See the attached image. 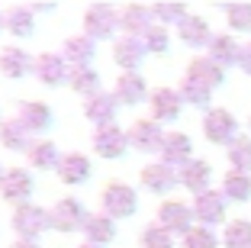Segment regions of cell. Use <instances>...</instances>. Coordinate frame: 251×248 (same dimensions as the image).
Listing matches in <instances>:
<instances>
[{
    "instance_id": "obj_1",
    "label": "cell",
    "mask_w": 251,
    "mask_h": 248,
    "mask_svg": "<svg viewBox=\"0 0 251 248\" xmlns=\"http://www.w3.org/2000/svg\"><path fill=\"white\" fill-rule=\"evenodd\" d=\"M100 213H106L110 219H129L139 213V193H135L132 184L119 181V177H113L110 184H103V190H100Z\"/></svg>"
},
{
    "instance_id": "obj_2",
    "label": "cell",
    "mask_w": 251,
    "mask_h": 248,
    "mask_svg": "<svg viewBox=\"0 0 251 248\" xmlns=\"http://www.w3.org/2000/svg\"><path fill=\"white\" fill-rule=\"evenodd\" d=\"M10 226H13L16 239H26V242H39V235L52 232V216H49V206H39V203H23L13 210L10 216Z\"/></svg>"
},
{
    "instance_id": "obj_3",
    "label": "cell",
    "mask_w": 251,
    "mask_h": 248,
    "mask_svg": "<svg viewBox=\"0 0 251 248\" xmlns=\"http://www.w3.org/2000/svg\"><path fill=\"white\" fill-rule=\"evenodd\" d=\"M32 193H36V177H32L29 168H23V165H13V168H3V177H0V200L16 206L29 203Z\"/></svg>"
},
{
    "instance_id": "obj_4",
    "label": "cell",
    "mask_w": 251,
    "mask_h": 248,
    "mask_svg": "<svg viewBox=\"0 0 251 248\" xmlns=\"http://www.w3.org/2000/svg\"><path fill=\"white\" fill-rule=\"evenodd\" d=\"M49 216H52V232L74 235V232H81V229H84L90 210L84 206L81 197H61L58 203L49 206Z\"/></svg>"
},
{
    "instance_id": "obj_5",
    "label": "cell",
    "mask_w": 251,
    "mask_h": 248,
    "mask_svg": "<svg viewBox=\"0 0 251 248\" xmlns=\"http://www.w3.org/2000/svg\"><path fill=\"white\" fill-rule=\"evenodd\" d=\"M84 36H90L94 42H103V39H116L119 32V10L110 7V3H90L87 10H84Z\"/></svg>"
},
{
    "instance_id": "obj_6",
    "label": "cell",
    "mask_w": 251,
    "mask_h": 248,
    "mask_svg": "<svg viewBox=\"0 0 251 248\" xmlns=\"http://www.w3.org/2000/svg\"><path fill=\"white\" fill-rule=\"evenodd\" d=\"M32 78L42 87H68L71 65L61 58V52H39L36 61H32Z\"/></svg>"
},
{
    "instance_id": "obj_7",
    "label": "cell",
    "mask_w": 251,
    "mask_h": 248,
    "mask_svg": "<svg viewBox=\"0 0 251 248\" xmlns=\"http://www.w3.org/2000/svg\"><path fill=\"white\" fill-rule=\"evenodd\" d=\"M90 148H94V155H100V158H106V161H119L129 152V132L119 123L100 126V129L90 132Z\"/></svg>"
},
{
    "instance_id": "obj_8",
    "label": "cell",
    "mask_w": 251,
    "mask_h": 248,
    "mask_svg": "<svg viewBox=\"0 0 251 248\" xmlns=\"http://www.w3.org/2000/svg\"><path fill=\"white\" fill-rule=\"evenodd\" d=\"M203 136H206V142H213V145H232V142L238 139V119L232 116L229 110L213 107V110H206V116H203Z\"/></svg>"
},
{
    "instance_id": "obj_9",
    "label": "cell",
    "mask_w": 251,
    "mask_h": 248,
    "mask_svg": "<svg viewBox=\"0 0 251 248\" xmlns=\"http://www.w3.org/2000/svg\"><path fill=\"white\" fill-rule=\"evenodd\" d=\"M155 222L161 229H168L171 235H180V239H184L193 229V206L184 203V200H164V203L158 206Z\"/></svg>"
},
{
    "instance_id": "obj_10",
    "label": "cell",
    "mask_w": 251,
    "mask_h": 248,
    "mask_svg": "<svg viewBox=\"0 0 251 248\" xmlns=\"http://www.w3.org/2000/svg\"><path fill=\"white\" fill-rule=\"evenodd\" d=\"M126 132H129V148H135V152L142 155H155L161 152V142L168 132L161 129V123H155V119H135L132 126H126Z\"/></svg>"
},
{
    "instance_id": "obj_11",
    "label": "cell",
    "mask_w": 251,
    "mask_h": 248,
    "mask_svg": "<svg viewBox=\"0 0 251 248\" xmlns=\"http://www.w3.org/2000/svg\"><path fill=\"white\" fill-rule=\"evenodd\" d=\"M90 174H94V165H90V155L84 152H65L58 161V171H55L58 184H65V187H81L90 181Z\"/></svg>"
},
{
    "instance_id": "obj_12",
    "label": "cell",
    "mask_w": 251,
    "mask_h": 248,
    "mask_svg": "<svg viewBox=\"0 0 251 248\" xmlns=\"http://www.w3.org/2000/svg\"><path fill=\"white\" fill-rule=\"evenodd\" d=\"M13 116L20 119L32 136H42V132H49L55 126V113H52V107H49L45 100H20V107H16Z\"/></svg>"
},
{
    "instance_id": "obj_13",
    "label": "cell",
    "mask_w": 251,
    "mask_h": 248,
    "mask_svg": "<svg viewBox=\"0 0 251 248\" xmlns=\"http://www.w3.org/2000/svg\"><path fill=\"white\" fill-rule=\"evenodd\" d=\"M148 110H151V119L155 123H174L184 110V97L174 87H155L148 94Z\"/></svg>"
},
{
    "instance_id": "obj_14",
    "label": "cell",
    "mask_w": 251,
    "mask_h": 248,
    "mask_svg": "<svg viewBox=\"0 0 251 248\" xmlns=\"http://www.w3.org/2000/svg\"><path fill=\"white\" fill-rule=\"evenodd\" d=\"M148 84L139 71H119V78L113 81V97L119 100V107H139L148 100Z\"/></svg>"
},
{
    "instance_id": "obj_15",
    "label": "cell",
    "mask_w": 251,
    "mask_h": 248,
    "mask_svg": "<svg viewBox=\"0 0 251 248\" xmlns=\"http://www.w3.org/2000/svg\"><path fill=\"white\" fill-rule=\"evenodd\" d=\"M81 110H84V119H87L94 129H100V126H113V123H116L119 100L113 97V90H100L97 97L84 100V103H81Z\"/></svg>"
},
{
    "instance_id": "obj_16",
    "label": "cell",
    "mask_w": 251,
    "mask_h": 248,
    "mask_svg": "<svg viewBox=\"0 0 251 248\" xmlns=\"http://www.w3.org/2000/svg\"><path fill=\"white\" fill-rule=\"evenodd\" d=\"M139 181H142V187L148 190V193H168V190H174L180 184V177H177V168H171V165H164L161 158L158 161H148L145 168H142V174H139Z\"/></svg>"
},
{
    "instance_id": "obj_17",
    "label": "cell",
    "mask_w": 251,
    "mask_h": 248,
    "mask_svg": "<svg viewBox=\"0 0 251 248\" xmlns=\"http://www.w3.org/2000/svg\"><path fill=\"white\" fill-rule=\"evenodd\" d=\"M32 61L36 55L26 52L23 45H0V74L10 81H23L26 74H32Z\"/></svg>"
},
{
    "instance_id": "obj_18",
    "label": "cell",
    "mask_w": 251,
    "mask_h": 248,
    "mask_svg": "<svg viewBox=\"0 0 251 248\" xmlns=\"http://www.w3.org/2000/svg\"><path fill=\"white\" fill-rule=\"evenodd\" d=\"M193 219H197V226H216L226 219V193L222 190H206V193H200L193 197Z\"/></svg>"
},
{
    "instance_id": "obj_19",
    "label": "cell",
    "mask_w": 251,
    "mask_h": 248,
    "mask_svg": "<svg viewBox=\"0 0 251 248\" xmlns=\"http://www.w3.org/2000/svg\"><path fill=\"white\" fill-rule=\"evenodd\" d=\"M145 42L139 36H116L113 39V61L119 71H139V65L145 61Z\"/></svg>"
},
{
    "instance_id": "obj_20",
    "label": "cell",
    "mask_w": 251,
    "mask_h": 248,
    "mask_svg": "<svg viewBox=\"0 0 251 248\" xmlns=\"http://www.w3.org/2000/svg\"><path fill=\"white\" fill-rule=\"evenodd\" d=\"M58 52L71 68H87L97 55V42L90 36H84V32H71V36H65V42H61Z\"/></svg>"
},
{
    "instance_id": "obj_21",
    "label": "cell",
    "mask_w": 251,
    "mask_h": 248,
    "mask_svg": "<svg viewBox=\"0 0 251 248\" xmlns=\"http://www.w3.org/2000/svg\"><path fill=\"white\" fill-rule=\"evenodd\" d=\"M155 26V13L151 7H142V3H126L119 10V36H145V29Z\"/></svg>"
},
{
    "instance_id": "obj_22",
    "label": "cell",
    "mask_w": 251,
    "mask_h": 248,
    "mask_svg": "<svg viewBox=\"0 0 251 248\" xmlns=\"http://www.w3.org/2000/svg\"><path fill=\"white\" fill-rule=\"evenodd\" d=\"M161 161L164 165H171V168H184L187 161H193V142H190V136L187 132H174L171 129L168 136H164V142H161Z\"/></svg>"
},
{
    "instance_id": "obj_23",
    "label": "cell",
    "mask_w": 251,
    "mask_h": 248,
    "mask_svg": "<svg viewBox=\"0 0 251 248\" xmlns=\"http://www.w3.org/2000/svg\"><path fill=\"white\" fill-rule=\"evenodd\" d=\"M58 145H55L52 139H32V145L26 148V165H29V171H58V161H61Z\"/></svg>"
},
{
    "instance_id": "obj_24",
    "label": "cell",
    "mask_w": 251,
    "mask_h": 248,
    "mask_svg": "<svg viewBox=\"0 0 251 248\" xmlns=\"http://www.w3.org/2000/svg\"><path fill=\"white\" fill-rule=\"evenodd\" d=\"M177 177H180V187H187L193 193V197H200V193H206V190H213L209 187V181H213V168H209L203 158H193V161H187L184 168L177 171Z\"/></svg>"
},
{
    "instance_id": "obj_25",
    "label": "cell",
    "mask_w": 251,
    "mask_h": 248,
    "mask_svg": "<svg viewBox=\"0 0 251 248\" xmlns=\"http://www.w3.org/2000/svg\"><path fill=\"white\" fill-rule=\"evenodd\" d=\"M32 139H36V136H32V132L26 129L16 116H7L3 123H0V148L26 155V148L32 145Z\"/></svg>"
},
{
    "instance_id": "obj_26",
    "label": "cell",
    "mask_w": 251,
    "mask_h": 248,
    "mask_svg": "<svg viewBox=\"0 0 251 248\" xmlns=\"http://www.w3.org/2000/svg\"><path fill=\"white\" fill-rule=\"evenodd\" d=\"M81 235H84V242H90V245L106 248L113 239H116V219H110L106 213H90L87 222H84V229H81Z\"/></svg>"
},
{
    "instance_id": "obj_27",
    "label": "cell",
    "mask_w": 251,
    "mask_h": 248,
    "mask_svg": "<svg viewBox=\"0 0 251 248\" xmlns=\"http://www.w3.org/2000/svg\"><path fill=\"white\" fill-rule=\"evenodd\" d=\"M177 36H180V42L190 45V49H206V45L213 42L209 23L203 20V16H193V13H187L184 20L177 23Z\"/></svg>"
},
{
    "instance_id": "obj_28",
    "label": "cell",
    "mask_w": 251,
    "mask_h": 248,
    "mask_svg": "<svg viewBox=\"0 0 251 248\" xmlns=\"http://www.w3.org/2000/svg\"><path fill=\"white\" fill-rule=\"evenodd\" d=\"M242 52H245V45H238L232 36H213V42L206 45V55L216 61V65L226 71V68H232V65H242Z\"/></svg>"
},
{
    "instance_id": "obj_29",
    "label": "cell",
    "mask_w": 251,
    "mask_h": 248,
    "mask_svg": "<svg viewBox=\"0 0 251 248\" xmlns=\"http://www.w3.org/2000/svg\"><path fill=\"white\" fill-rule=\"evenodd\" d=\"M7 32L13 39H29L36 32V10L29 3H13L7 7Z\"/></svg>"
},
{
    "instance_id": "obj_30",
    "label": "cell",
    "mask_w": 251,
    "mask_h": 248,
    "mask_svg": "<svg viewBox=\"0 0 251 248\" xmlns=\"http://www.w3.org/2000/svg\"><path fill=\"white\" fill-rule=\"evenodd\" d=\"M68 87H71L77 97L90 100V97H97L100 90H103V81H100V71H97L94 65H87V68H71V81H68Z\"/></svg>"
},
{
    "instance_id": "obj_31",
    "label": "cell",
    "mask_w": 251,
    "mask_h": 248,
    "mask_svg": "<svg viewBox=\"0 0 251 248\" xmlns=\"http://www.w3.org/2000/svg\"><path fill=\"white\" fill-rule=\"evenodd\" d=\"M187 78L200 81V84H206V87L213 90V87H219L222 81H226V71H222L209 55H197V58L187 65Z\"/></svg>"
},
{
    "instance_id": "obj_32",
    "label": "cell",
    "mask_w": 251,
    "mask_h": 248,
    "mask_svg": "<svg viewBox=\"0 0 251 248\" xmlns=\"http://www.w3.org/2000/svg\"><path fill=\"white\" fill-rule=\"evenodd\" d=\"M222 193L226 200H251V174H242V171H229V174L222 177Z\"/></svg>"
},
{
    "instance_id": "obj_33",
    "label": "cell",
    "mask_w": 251,
    "mask_h": 248,
    "mask_svg": "<svg viewBox=\"0 0 251 248\" xmlns=\"http://www.w3.org/2000/svg\"><path fill=\"white\" fill-rule=\"evenodd\" d=\"M177 90H180V97H184V103H190V107H197V110H206L209 97H213V90H209L206 84H200V81L187 78V74H184V81H180Z\"/></svg>"
},
{
    "instance_id": "obj_34",
    "label": "cell",
    "mask_w": 251,
    "mask_h": 248,
    "mask_svg": "<svg viewBox=\"0 0 251 248\" xmlns=\"http://www.w3.org/2000/svg\"><path fill=\"white\" fill-rule=\"evenodd\" d=\"M226 248H251V222L248 219H232L222 232Z\"/></svg>"
},
{
    "instance_id": "obj_35",
    "label": "cell",
    "mask_w": 251,
    "mask_h": 248,
    "mask_svg": "<svg viewBox=\"0 0 251 248\" xmlns=\"http://www.w3.org/2000/svg\"><path fill=\"white\" fill-rule=\"evenodd\" d=\"M142 42H145V52H148V55H168V49H171V32H168V26L155 23L151 29H145Z\"/></svg>"
},
{
    "instance_id": "obj_36",
    "label": "cell",
    "mask_w": 251,
    "mask_h": 248,
    "mask_svg": "<svg viewBox=\"0 0 251 248\" xmlns=\"http://www.w3.org/2000/svg\"><path fill=\"white\" fill-rule=\"evenodd\" d=\"M229 165H232V171H242V174L251 171V139L248 136H238L229 145Z\"/></svg>"
},
{
    "instance_id": "obj_37",
    "label": "cell",
    "mask_w": 251,
    "mask_h": 248,
    "mask_svg": "<svg viewBox=\"0 0 251 248\" xmlns=\"http://www.w3.org/2000/svg\"><path fill=\"white\" fill-rule=\"evenodd\" d=\"M139 245L142 248H174V235L168 229H161L158 222H148L139 235Z\"/></svg>"
},
{
    "instance_id": "obj_38",
    "label": "cell",
    "mask_w": 251,
    "mask_h": 248,
    "mask_svg": "<svg viewBox=\"0 0 251 248\" xmlns=\"http://www.w3.org/2000/svg\"><path fill=\"white\" fill-rule=\"evenodd\" d=\"M180 248H219V239H216V232L209 226H193L180 239Z\"/></svg>"
},
{
    "instance_id": "obj_39",
    "label": "cell",
    "mask_w": 251,
    "mask_h": 248,
    "mask_svg": "<svg viewBox=\"0 0 251 248\" xmlns=\"http://www.w3.org/2000/svg\"><path fill=\"white\" fill-rule=\"evenodd\" d=\"M151 13H155V23H161V26H177L187 16V7L184 3H155Z\"/></svg>"
},
{
    "instance_id": "obj_40",
    "label": "cell",
    "mask_w": 251,
    "mask_h": 248,
    "mask_svg": "<svg viewBox=\"0 0 251 248\" xmlns=\"http://www.w3.org/2000/svg\"><path fill=\"white\" fill-rule=\"evenodd\" d=\"M226 20H229L232 29L251 32V3H232V7H226Z\"/></svg>"
},
{
    "instance_id": "obj_41",
    "label": "cell",
    "mask_w": 251,
    "mask_h": 248,
    "mask_svg": "<svg viewBox=\"0 0 251 248\" xmlns=\"http://www.w3.org/2000/svg\"><path fill=\"white\" fill-rule=\"evenodd\" d=\"M242 71L251 74V45H245V52H242Z\"/></svg>"
},
{
    "instance_id": "obj_42",
    "label": "cell",
    "mask_w": 251,
    "mask_h": 248,
    "mask_svg": "<svg viewBox=\"0 0 251 248\" xmlns=\"http://www.w3.org/2000/svg\"><path fill=\"white\" fill-rule=\"evenodd\" d=\"M7 248H42L39 242H26V239H16V242H10Z\"/></svg>"
},
{
    "instance_id": "obj_43",
    "label": "cell",
    "mask_w": 251,
    "mask_h": 248,
    "mask_svg": "<svg viewBox=\"0 0 251 248\" xmlns=\"http://www.w3.org/2000/svg\"><path fill=\"white\" fill-rule=\"evenodd\" d=\"M32 10H36V16H39V13H52L55 7L52 3H32Z\"/></svg>"
},
{
    "instance_id": "obj_44",
    "label": "cell",
    "mask_w": 251,
    "mask_h": 248,
    "mask_svg": "<svg viewBox=\"0 0 251 248\" xmlns=\"http://www.w3.org/2000/svg\"><path fill=\"white\" fill-rule=\"evenodd\" d=\"M3 29H7V10L0 7V32H3Z\"/></svg>"
},
{
    "instance_id": "obj_45",
    "label": "cell",
    "mask_w": 251,
    "mask_h": 248,
    "mask_svg": "<svg viewBox=\"0 0 251 248\" xmlns=\"http://www.w3.org/2000/svg\"><path fill=\"white\" fill-rule=\"evenodd\" d=\"M77 248H100V245H90V242H81V245H77Z\"/></svg>"
},
{
    "instance_id": "obj_46",
    "label": "cell",
    "mask_w": 251,
    "mask_h": 248,
    "mask_svg": "<svg viewBox=\"0 0 251 248\" xmlns=\"http://www.w3.org/2000/svg\"><path fill=\"white\" fill-rule=\"evenodd\" d=\"M0 123H3V110H0Z\"/></svg>"
},
{
    "instance_id": "obj_47",
    "label": "cell",
    "mask_w": 251,
    "mask_h": 248,
    "mask_svg": "<svg viewBox=\"0 0 251 248\" xmlns=\"http://www.w3.org/2000/svg\"><path fill=\"white\" fill-rule=\"evenodd\" d=\"M0 177H3V168H0Z\"/></svg>"
}]
</instances>
